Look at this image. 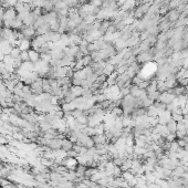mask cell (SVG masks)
Masks as SVG:
<instances>
[{
	"label": "cell",
	"instance_id": "obj_1",
	"mask_svg": "<svg viewBox=\"0 0 188 188\" xmlns=\"http://www.w3.org/2000/svg\"><path fill=\"white\" fill-rule=\"evenodd\" d=\"M157 119H158V123H159V124L166 125V124L168 123V121L171 120V112L167 111V110H165V111H163V112H159Z\"/></svg>",
	"mask_w": 188,
	"mask_h": 188
},
{
	"label": "cell",
	"instance_id": "obj_2",
	"mask_svg": "<svg viewBox=\"0 0 188 188\" xmlns=\"http://www.w3.org/2000/svg\"><path fill=\"white\" fill-rule=\"evenodd\" d=\"M18 48H19L20 51H29V50H31V49H32L31 40H29V39H22V40H19Z\"/></svg>",
	"mask_w": 188,
	"mask_h": 188
},
{
	"label": "cell",
	"instance_id": "obj_3",
	"mask_svg": "<svg viewBox=\"0 0 188 188\" xmlns=\"http://www.w3.org/2000/svg\"><path fill=\"white\" fill-rule=\"evenodd\" d=\"M186 171H188V167H185V166H176V168L171 171V177H183Z\"/></svg>",
	"mask_w": 188,
	"mask_h": 188
},
{
	"label": "cell",
	"instance_id": "obj_4",
	"mask_svg": "<svg viewBox=\"0 0 188 188\" xmlns=\"http://www.w3.org/2000/svg\"><path fill=\"white\" fill-rule=\"evenodd\" d=\"M73 146H74V143H72L69 138H63L62 139V146H61V149H63L64 152H68V151H71L73 149Z\"/></svg>",
	"mask_w": 188,
	"mask_h": 188
},
{
	"label": "cell",
	"instance_id": "obj_5",
	"mask_svg": "<svg viewBox=\"0 0 188 188\" xmlns=\"http://www.w3.org/2000/svg\"><path fill=\"white\" fill-rule=\"evenodd\" d=\"M28 53H29V60L31 61V62L35 63V62H38V61L40 60V53L38 51L31 49V50L28 51Z\"/></svg>",
	"mask_w": 188,
	"mask_h": 188
},
{
	"label": "cell",
	"instance_id": "obj_6",
	"mask_svg": "<svg viewBox=\"0 0 188 188\" xmlns=\"http://www.w3.org/2000/svg\"><path fill=\"white\" fill-rule=\"evenodd\" d=\"M166 127H167V129H168L169 133L175 134L176 131H177V122H175V121L171 119V120L168 121V123L166 124Z\"/></svg>",
	"mask_w": 188,
	"mask_h": 188
},
{
	"label": "cell",
	"instance_id": "obj_7",
	"mask_svg": "<svg viewBox=\"0 0 188 188\" xmlns=\"http://www.w3.org/2000/svg\"><path fill=\"white\" fill-rule=\"evenodd\" d=\"M154 106L157 109V111L158 112H163V111H165V110H166V104H165V103L159 102V101H155Z\"/></svg>",
	"mask_w": 188,
	"mask_h": 188
},
{
	"label": "cell",
	"instance_id": "obj_8",
	"mask_svg": "<svg viewBox=\"0 0 188 188\" xmlns=\"http://www.w3.org/2000/svg\"><path fill=\"white\" fill-rule=\"evenodd\" d=\"M20 53H21V51L19 50V48H18V47H15V48H12V50L10 51V55H11L13 59H17V58L20 57Z\"/></svg>",
	"mask_w": 188,
	"mask_h": 188
},
{
	"label": "cell",
	"instance_id": "obj_9",
	"mask_svg": "<svg viewBox=\"0 0 188 188\" xmlns=\"http://www.w3.org/2000/svg\"><path fill=\"white\" fill-rule=\"evenodd\" d=\"M178 17H179L178 11H171L169 15H168V20H169L171 22H173V21H175Z\"/></svg>",
	"mask_w": 188,
	"mask_h": 188
},
{
	"label": "cell",
	"instance_id": "obj_10",
	"mask_svg": "<svg viewBox=\"0 0 188 188\" xmlns=\"http://www.w3.org/2000/svg\"><path fill=\"white\" fill-rule=\"evenodd\" d=\"M171 119L178 123V122L184 120V115L183 114H178V113H171Z\"/></svg>",
	"mask_w": 188,
	"mask_h": 188
},
{
	"label": "cell",
	"instance_id": "obj_11",
	"mask_svg": "<svg viewBox=\"0 0 188 188\" xmlns=\"http://www.w3.org/2000/svg\"><path fill=\"white\" fill-rule=\"evenodd\" d=\"M19 58L21 59V61H22V62L30 61V60H29V53H28V51H21V53H20V57H19Z\"/></svg>",
	"mask_w": 188,
	"mask_h": 188
}]
</instances>
